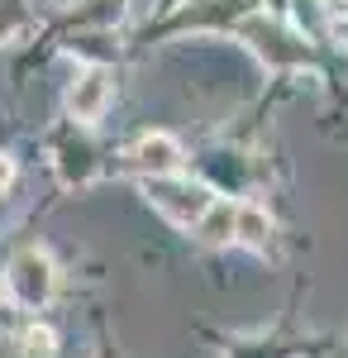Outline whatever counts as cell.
I'll use <instances>...</instances> for the list:
<instances>
[{
    "instance_id": "cell-5",
    "label": "cell",
    "mask_w": 348,
    "mask_h": 358,
    "mask_svg": "<svg viewBox=\"0 0 348 358\" xmlns=\"http://www.w3.org/2000/svg\"><path fill=\"white\" fill-rule=\"evenodd\" d=\"M110 86H115L110 67H81L72 91H67V115L72 120H96L110 106Z\"/></svg>"
},
{
    "instance_id": "cell-1",
    "label": "cell",
    "mask_w": 348,
    "mask_h": 358,
    "mask_svg": "<svg viewBox=\"0 0 348 358\" xmlns=\"http://www.w3.org/2000/svg\"><path fill=\"white\" fill-rule=\"evenodd\" d=\"M239 34L253 43V53L263 57L268 67H300V62H310V43L296 29H287L282 20H272V15L239 20Z\"/></svg>"
},
{
    "instance_id": "cell-3",
    "label": "cell",
    "mask_w": 348,
    "mask_h": 358,
    "mask_svg": "<svg viewBox=\"0 0 348 358\" xmlns=\"http://www.w3.org/2000/svg\"><path fill=\"white\" fill-rule=\"evenodd\" d=\"M143 192L153 201V210H162L172 224H201L205 210L215 206L210 187L187 182V177H153V182H143Z\"/></svg>"
},
{
    "instance_id": "cell-8",
    "label": "cell",
    "mask_w": 348,
    "mask_h": 358,
    "mask_svg": "<svg viewBox=\"0 0 348 358\" xmlns=\"http://www.w3.org/2000/svg\"><path fill=\"white\" fill-rule=\"evenodd\" d=\"M24 358H53V330L48 325H34L24 334Z\"/></svg>"
},
{
    "instance_id": "cell-7",
    "label": "cell",
    "mask_w": 348,
    "mask_h": 358,
    "mask_svg": "<svg viewBox=\"0 0 348 358\" xmlns=\"http://www.w3.org/2000/svg\"><path fill=\"white\" fill-rule=\"evenodd\" d=\"M268 239H272V215L258 201H239V244L268 248Z\"/></svg>"
},
{
    "instance_id": "cell-4",
    "label": "cell",
    "mask_w": 348,
    "mask_h": 358,
    "mask_svg": "<svg viewBox=\"0 0 348 358\" xmlns=\"http://www.w3.org/2000/svg\"><path fill=\"white\" fill-rule=\"evenodd\" d=\"M182 158H187V153H182V143L172 134H143L134 148L124 153V163L134 167V172H143V182H153V177H177V172H182Z\"/></svg>"
},
{
    "instance_id": "cell-9",
    "label": "cell",
    "mask_w": 348,
    "mask_h": 358,
    "mask_svg": "<svg viewBox=\"0 0 348 358\" xmlns=\"http://www.w3.org/2000/svg\"><path fill=\"white\" fill-rule=\"evenodd\" d=\"M10 177H15V163H10V158H5V153H0V192H5V187H10Z\"/></svg>"
},
{
    "instance_id": "cell-2",
    "label": "cell",
    "mask_w": 348,
    "mask_h": 358,
    "mask_svg": "<svg viewBox=\"0 0 348 358\" xmlns=\"http://www.w3.org/2000/svg\"><path fill=\"white\" fill-rule=\"evenodd\" d=\"M53 287H57V273H53V258H48L43 248H20V253L10 258V268H5V292L15 296V306L38 310V306H48Z\"/></svg>"
},
{
    "instance_id": "cell-10",
    "label": "cell",
    "mask_w": 348,
    "mask_h": 358,
    "mask_svg": "<svg viewBox=\"0 0 348 358\" xmlns=\"http://www.w3.org/2000/svg\"><path fill=\"white\" fill-rule=\"evenodd\" d=\"M0 358H15V349H10V344H0Z\"/></svg>"
},
{
    "instance_id": "cell-6",
    "label": "cell",
    "mask_w": 348,
    "mask_h": 358,
    "mask_svg": "<svg viewBox=\"0 0 348 358\" xmlns=\"http://www.w3.org/2000/svg\"><path fill=\"white\" fill-rule=\"evenodd\" d=\"M201 244H234L239 239V201H215L205 210V220L196 224Z\"/></svg>"
}]
</instances>
